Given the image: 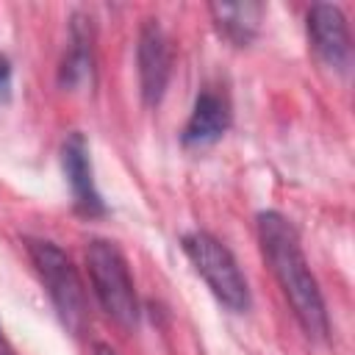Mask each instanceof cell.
Segmentation results:
<instances>
[{
    "label": "cell",
    "instance_id": "6da1fadb",
    "mask_svg": "<svg viewBox=\"0 0 355 355\" xmlns=\"http://www.w3.org/2000/svg\"><path fill=\"white\" fill-rule=\"evenodd\" d=\"M258 241H261V252L275 275V280L280 283L300 327L322 341L330 333V319H327V308L319 291V283L308 266V258L302 252V241L297 227L277 211H263L258 214Z\"/></svg>",
    "mask_w": 355,
    "mask_h": 355
},
{
    "label": "cell",
    "instance_id": "7a4b0ae2",
    "mask_svg": "<svg viewBox=\"0 0 355 355\" xmlns=\"http://www.w3.org/2000/svg\"><path fill=\"white\" fill-rule=\"evenodd\" d=\"M86 272L103 311L122 327H136L139 297L122 250L108 239H92L86 244Z\"/></svg>",
    "mask_w": 355,
    "mask_h": 355
},
{
    "label": "cell",
    "instance_id": "3957f363",
    "mask_svg": "<svg viewBox=\"0 0 355 355\" xmlns=\"http://www.w3.org/2000/svg\"><path fill=\"white\" fill-rule=\"evenodd\" d=\"M28 255L31 263L47 291V297L53 300L61 322L72 330V333H83L86 322H89V305H86V291L80 283V275L75 269V263L69 261V255L44 239H28Z\"/></svg>",
    "mask_w": 355,
    "mask_h": 355
},
{
    "label": "cell",
    "instance_id": "277c9868",
    "mask_svg": "<svg viewBox=\"0 0 355 355\" xmlns=\"http://www.w3.org/2000/svg\"><path fill=\"white\" fill-rule=\"evenodd\" d=\"M180 247L186 258L191 261L194 272L205 280L211 294L230 311L241 313L250 308V288L247 277L241 275L233 252L211 233L205 230H191L180 239Z\"/></svg>",
    "mask_w": 355,
    "mask_h": 355
},
{
    "label": "cell",
    "instance_id": "5b68a950",
    "mask_svg": "<svg viewBox=\"0 0 355 355\" xmlns=\"http://www.w3.org/2000/svg\"><path fill=\"white\" fill-rule=\"evenodd\" d=\"M136 64H139V86H141L144 103L158 105L172 75L169 36L164 33L158 19H144L139 31V44H136Z\"/></svg>",
    "mask_w": 355,
    "mask_h": 355
},
{
    "label": "cell",
    "instance_id": "8992f818",
    "mask_svg": "<svg viewBox=\"0 0 355 355\" xmlns=\"http://www.w3.org/2000/svg\"><path fill=\"white\" fill-rule=\"evenodd\" d=\"M308 39L322 64L344 72L349 67V28L338 6L316 3L308 11Z\"/></svg>",
    "mask_w": 355,
    "mask_h": 355
},
{
    "label": "cell",
    "instance_id": "52a82bcc",
    "mask_svg": "<svg viewBox=\"0 0 355 355\" xmlns=\"http://www.w3.org/2000/svg\"><path fill=\"white\" fill-rule=\"evenodd\" d=\"M61 166H64L75 208L86 216L105 214V202H103V197L97 191V183H94V169H92L89 144H86L83 133H69L67 136V141L61 147Z\"/></svg>",
    "mask_w": 355,
    "mask_h": 355
},
{
    "label": "cell",
    "instance_id": "ba28073f",
    "mask_svg": "<svg viewBox=\"0 0 355 355\" xmlns=\"http://www.w3.org/2000/svg\"><path fill=\"white\" fill-rule=\"evenodd\" d=\"M230 103L225 94L214 92V89H202L191 105V114L183 125L180 141L189 150H202L211 147L214 141H219L227 128H230Z\"/></svg>",
    "mask_w": 355,
    "mask_h": 355
},
{
    "label": "cell",
    "instance_id": "9c48e42d",
    "mask_svg": "<svg viewBox=\"0 0 355 355\" xmlns=\"http://www.w3.org/2000/svg\"><path fill=\"white\" fill-rule=\"evenodd\" d=\"M94 78V31H92V19L83 14L72 17L69 25V50L61 61V72L58 80L64 89H80L86 83H92Z\"/></svg>",
    "mask_w": 355,
    "mask_h": 355
},
{
    "label": "cell",
    "instance_id": "30bf717a",
    "mask_svg": "<svg viewBox=\"0 0 355 355\" xmlns=\"http://www.w3.org/2000/svg\"><path fill=\"white\" fill-rule=\"evenodd\" d=\"M211 17H214L216 31L227 42L244 47L258 33L263 6L261 3H211Z\"/></svg>",
    "mask_w": 355,
    "mask_h": 355
},
{
    "label": "cell",
    "instance_id": "8fae6325",
    "mask_svg": "<svg viewBox=\"0 0 355 355\" xmlns=\"http://www.w3.org/2000/svg\"><path fill=\"white\" fill-rule=\"evenodd\" d=\"M11 100V61L0 53V105Z\"/></svg>",
    "mask_w": 355,
    "mask_h": 355
},
{
    "label": "cell",
    "instance_id": "7c38bea8",
    "mask_svg": "<svg viewBox=\"0 0 355 355\" xmlns=\"http://www.w3.org/2000/svg\"><path fill=\"white\" fill-rule=\"evenodd\" d=\"M92 352H94V355H116L108 344H94V347H92Z\"/></svg>",
    "mask_w": 355,
    "mask_h": 355
},
{
    "label": "cell",
    "instance_id": "4fadbf2b",
    "mask_svg": "<svg viewBox=\"0 0 355 355\" xmlns=\"http://www.w3.org/2000/svg\"><path fill=\"white\" fill-rule=\"evenodd\" d=\"M0 349H3V352L8 349V347H6V338H3V330H0Z\"/></svg>",
    "mask_w": 355,
    "mask_h": 355
}]
</instances>
